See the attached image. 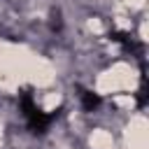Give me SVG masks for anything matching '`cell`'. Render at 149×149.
Listing matches in <instances>:
<instances>
[{
	"label": "cell",
	"mask_w": 149,
	"mask_h": 149,
	"mask_svg": "<svg viewBox=\"0 0 149 149\" xmlns=\"http://www.w3.org/2000/svg\"><path fill=\"white\" fill-rule=\"evenodd\" d=\"M63 21H61V12L58 9H51V30H61Z\"/></svg>",
	"instance_id": "3"
},
{
	"label": "cell",
	"mask_w": 149,
	"mask_h": 149,
	"mask_svg": "<svg viewBox=\"0 0 149 149\" xmlns=\"http://www.w3.org/2000/svg\"><path fill=\"white\" fill-rule=\"evenodd\" d=\"M19 105H21V109H23V116H26V121H28L30 133H35V135H44L47 128H49V123L56 119V114H44V112L35 105L33 93H30L28 88L21 91V95H19Z\"/></svg>",
	"instance_id": "1"
},
{
	"label": "cell",
	"mask_w": 149,
	"mask_h": 149,
	"mask_svg": "<svg viewBox=\"0 0 149 149\" xmlns=\"http://www.w3.org/2000/svg\"><path fill=\"white\" fill-rule=\"evenodd\" d=\"M79 98H81V105H84L86 112H93L100 105V95L93 93V91H88V88H79Z\"/></svg>",
	"instance_id": "2"
}]
</instances>
